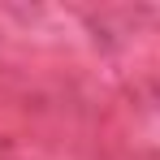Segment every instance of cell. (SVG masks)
I'll use <instances>...</instances> for the list:
<instances>
[]
</instances>
